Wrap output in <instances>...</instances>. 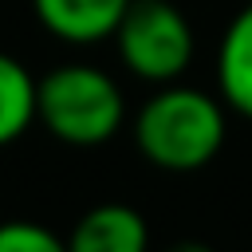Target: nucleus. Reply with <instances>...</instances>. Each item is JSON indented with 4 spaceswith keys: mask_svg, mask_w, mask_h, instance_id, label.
Listing matches in <instances>:
<instances>
[{
    "mask_svg": "<svg viewBox=\"0 0 252 252\" xmlns=\"http://www.w3.org/2000/svg\"><path fill=\"white\" fill-rule=\"evenodd\" d=\"M138 154L161 173H197L217 161L228 138V106L217 91L161 83L130 118Z\"/></svg>",
    "mask_w": 252,
    "mask_h": 252,
    "instance_id": "obj_1",
    "label": "nucleus"
},
{
    "mask_svg": "<svg viewBox=\"0 0 252 252\" xmlns=\"http://www.w3.org/2000/svg\"><path fill=\"white\" fill-rule=\"evenodd\" d=\"M158 252H217V248H213V244H205V240L181 236V240H169V244H161Z\"/></svg>",
    "mask_w": 252,
    "mask_h": 252,
    "instance_id": "obj_9",
    "label": "nucleus"
},
{
    "mask_svg": "<svg viewBox=\"0 0 252 252\" xmlns=\"http://www.w3.org/2000/svg\"><path fill=\"white\" fill-rule=\"evenodd\" d=\"M35 126V75L24 59L0 51V150Z\"/></svg>",
    "mask_w": 252,
    "mask_h": 252,
    "instance_id": "obj_7",
    "label": "nucleus"
},
{
    "mask_svg": "<svg viewBox=\"0 0 252 252\" xmlns=\"http://www.w3.org/2000/svg\"><path fill=\"white\" fill-rule=\"evenodd\" d=\"M110 43L118 51V63L150 87L177 83L197 55L193 24L173 0H130Z\"/></svg>",
    "mask_w": 252,
    "mask_h": 252,
    "instance_id": "obj_3",
    "label": "nucleus"
},
{
    "mask_svg": "<svg viewBox=\"0 0 252 252\" xmlns=\"http://www.w3.org/2000/svg\"><path fill=\"white\" fill-rule=\"evenodd\" d=\"M0 252H67V240L39 220L12 217L0 220Z\"/></svg>",
    "mask_w": 252,
    "mask_h": 252,
    "instance_id": "obj_8",
    "label": "nucleus"
},
{
    "mask_svg": "<svg viewBox=\"0 0 252 252\" xmlns=\"http://www.w3.org/2000/svg\"><path fill=\"white\" fill-rule=\"evenodd\" d=\"M213 79H217V98L228 106V114L252 122V0L224 24L217 39Z\"/></svg>",
    "mask_w": 252,
    "mask_h": 252,
    "instance_id": "obj_6",
    "label": "nucleus"
},
{
    "mask_svg": "<svg viewBox=\"0 0 252 252\" xmlns=\"http://www.w3.org/2000/svg\"><path fill=\"white\" fill-rule=\"evenodd\" d=\"M35 122L63 146H106L126 126L122 83L98 63H59L35 79Z\"/></svg>",
    "mask_w": 252,
    "mask_h": 252,
    "instance_id": "obj_2",
    "label": "nucleus"
},
{
    "mask_svg": "<svg viewBox=\"0 0 252 252\" xmlns=\"http://www.w3.org/2000/svg\"><path fill=\"white\" fill-rule=\"evenodd\" d=\"M126 4L130 0H32V16L51 39L67 47H94L114 35Z\"/></svg>",
    "mask_w": 252,
    "mask_h": 252,
    "instance_id": "obj_5",
    "label": "nucleus"
},
{
    "mask_svg": "<svg viewBox=\"0 0 252 252\" xmlns=\"http://www.w3.org/2000/svg\"><path fill=\"white\" fill-rule=\"evenodd\" d=\"M63 240L67 252H154L146 217L126 201L91 205Z\"/></svg>",
    "mask_w": 252,
    "mask_h": 252,
    "instance_id": "obj_4",
    "label": "nucleus"
}]
</instances>
